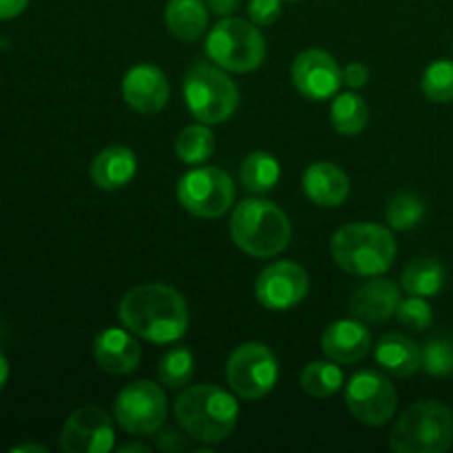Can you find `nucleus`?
<instances>
[{
	"instance_id": "c9c22d12",
	"label": "nucleus",
	"mask_w": 453,
	"mask_h": 453,
	"mask_svg": "<svg viewBox=\"0 0 453 453\" xmlns=\"http://www.w3.org/2000/svg\"><path fill=\"white\" fill-rule=\"evenodd\" d=\"M29 0H0V20L18 18L27 9Z\"/></svg>"
},
{
	"instance_id": "473e14b6",
	"label": "nucleus",
	"mask_w": 453,
	"mask_h": 453,
	"mask_svg": "<svg viewBox=\"0 0 453 453\" xmlns=\"http://www.w3.org/2000/svg\"><path fill=\"white\" fill-rule=\"evenodd\" d=\"M248 16L257 27L274 25L281 16V0H250Z\"/></svg>"
},
{
	"instance_id": "a878e982",
	"label": "nucleus",
	"mask_w": 453,
	"mask_h": 453,
	"mask_svg": "<svg viewBox=\"0 0 453 453\" xmlns=\"http://www.w3.org/2000/svg\"><path fill=\"white\" fill-rule=\"evenodd\" d=\"M175 153L184 164H203L215 153V137L208 124H190L181 128L175 140Z\"/></svg>"
},
{
	"instance_id": "f8f14e48",
	"label": "nucleus",
	"mask_w": 453,
	"mask_h": 453,
	"mask_svg": "<svg viewBox=\"0 0 453 453\" xmlns=\"http://www.w3.org/2000/svg\"><path fill=\"white\" fill-rule=\"evenodd\" d=\"M310 277L295 261H274L265 265L255 283V296L265 310L286 312L308 296Z\"/></svg>"
},
{
	"instance_id": "7c9ffc66",
	"label": "nucleus",
	"mask_w": 453,
	"mask_h": 453,
	"mask_svg": "<svg viewBox=\"0 0 453 453\" xmlns=\"http://www.w3.org/2000/svg\"><path fill=\"white\" fill-rule=\"evenodd\" d=\"M423 370L429 376H449L453 374V341L447 336L432 339L423 348Z\"/></svg>"
},
{
	"instance_id": "412c9836",
	"label": "nucleus",
	"mask_w": 453,
	"mask_h": 453,
	"mask_svg": "<svg viewBox=\"0 0 453 453\" xmlns=\"http://www.w3.org/2000/svg\"><path fill=\"white\" fill-rule=\"evenodd\" d=\"M137 157L127 146L100 150L91 164V180L102 190H119L135 177Z\"/></svg>"
},
{
	"instance_id": "f03ea898",
	"label": "nucleus",
	"mask_w": 453,
	"mask_h": 453,
	"mask_svg": "<svg viewBox=\"0 0 453 453\" xmlns=\"http://www.w3.org/2000/svg\"><path fill=\"white\" fill-rule=\"evenodd\" d=\"M175 418L193 441L219 445L237 427L239 405L234 396L217 385H193L177 396Z\"/></svg>"
},
{
	"instance_id": "cd10ccee",
	"label": "nucleus",
	"mask_w": 453,
	"mask_h": 453,
	"mask_svg": "<svg viewBox=\"0 0 453 453\" xmlns=\"http://www.w3.org/2000/svg\"><path fill=\"white\" fill-rule=\"evenodd\" d=\"M195 374V358L188 348H171L157 365V379L166 389H181Z\"/></svg>"
},
{
	"instance_id": "9b49d317",
	"label": "nucleus",
	"mask_w": 453,
	"mask_h": 453,
	"mask_svg": "<svg viewBox=\"0 0 453 453\" xmlns=\"http://www.w3.org/2000/svg\"><path fill=\"white\" fill-rule=\"evenodd\" d=\"M396 389L388 376L376 370H361L345 388V405L354 418L370 427L389 423L396 414Z\"/></svg>"
},
{
	"instance_id": "4c0bfd02",
	"label": "nucleus",
	"mask_w": 453,
	"mask_h": 453,
	"mask_svg": "<svg viewBox=\"0 0 453 453\" xmlns=\"http://www.w3.org/2000/svg\"><path fill=\"white\" fill-rule=\"evenodd\" d=\"M7 380H9V361H7V357L3 354V349H0V392L4 389Z\"/></svg>"
},
{
	"instance_id": "f3484780",
	"label": "nucleus",
	"mask_w": 453,
	"mask_h": 453,
	"mask_svg": "<svg viewBox=\"0 0 453 453\" xmlns=\"http://www.w3.org/2000/svg\"><path fill=\"white\" fill-rule=\"evenodd\" d=\"M401 301V290L392 279L374 277L354 290L352 299H349V310L358 321L383 323L396 317Z\"/></svg>"
},
{
	"instance_id": "6e6552de",
	"label": "nucleus",
	"mask_w": 453,
	"mask_h": 453,
	"mask_svg": "<svg viewBox=\"0 0 453 453\" xmlns=\"http://www.w3.org/2000/svg\"><path fill=\"white\" fill-rule=\"evenodd\" d=\"M279 379V363L265 343H243L234 348L226 363V380L243 401H261L274 389Z\"/></svg>"
},
{
	"instance_id": "a211bd4d",
	"label": "nucleus",
	"mask_w": 453,
	"mask_h": 453,
	"mask_svg": "<svg viewBox=\"0 0 453 453\" xmlns=\"http://www.w3.org/2000/svg\"><path fill=\"white\" fill-rule=\"evenodd\" d=\"M321 348L330 361L341 363V365L358 363L370 354L372 332L367 330L365 323L341 319L326 327Z\"/></svg>"
},
{
	"instance_id": "ea45409f",
	"label": "nucleus",
	"mask_w": 453,
	"mask_h": 453,
	"mask_svg": "<svg viewBox=\"0 0 453 453\" xmlns=\"http://www.w3.org/2000/svg\"><path fill=\"white\" fill-rule=\"evenodd\" d=\"M128 451H142V453H150V447L144 445V442H128V445L119 447V453H128Z\"/></svg>"
},
{
	"instance_id": "2eb2a0df",
	"label": "nucleus",
	"mask_w": 453,
	"mask_h": 453,
	"mask_svg": "<svg viewBox=\"0 0 453 453\" xmlns=\"http://www.w3.org/2000/svg\"><path fill=\"white\" fill-rule=\"evenodd\" d=\"M122 96L137 113H159L171 100V84L157 66L135 65L124 75Z\"/></svg>"
},
{
	"instance_id": "2f4dec72",
	"label": "nucleus",
	"mask_w": 453,
	"mask_h": 453,
	"mask_svg": "<svg viewBox=\"0 0 453 453\" xmlns=\"http://www.w3.org/2000/svg\"><path fill=\"white\" fill-rule=\"evenodd\" d=\"M396 319L401 326L410 327V330L414 332H423L427 330L434 321L432 305L425 301V296H410V299L398 303Z\"/></svg>"
},
{
	"instance_id": "f704fd0d",
	"label": "nucleus",
	"mask_w": 453,
	"mask_h": 453,
	"mask_svg": "<svg viewBox=\"0 0 453 453\" xmlns=\"http://www.w3.org/2000/svg\"><path fill=\"white\" fill-rule=\"evenodd\" d=\"M367 80H370V69H367L363 62H352V65L345 66L343 71V82L348 84L349 88H363L367 84Z\"/></svg>"
},
{
	"instance_id": "423d86ee",
	"label": "nucleus",
	"mask_w": 453,
	"mask_h": 453,
	"mask_svg": "<svg viewBox=\"0 0 453 453\" xmlns=\"http://www.w3.org/2000/svg\"><path fill=\"white\" fill-rule=\"evenodd\" d=\"M184 102L197 122L224 124L237 111L239 88L226 69L199 62L184 78Z\"/></svg>"
},
{
	"instance_id": "aec40b11",
	"label": "nucleus",
	"mask_w": 453,
	"mask_h": 453,
	"mask_svg": "<svg viewBox=\"0 0 453 453\" xmlns=\"http://www.w3.org/2000/svg\"><path fill=\"white\" fill-rule=\"evenodd\" d=\"M376 363L394 376H411L423 370V349L414 339L398 332L380 336L376 345Z\"/></svg>"
},
{
	"instance_id": "9d476101",
	"label": "nucleus",
	"mask_w": 453,
	"mask_h": 453,
	"mask_svg": "<svg viewBox=\"0 0 453 453\" xmlns=\"http://www.w3.org/2000/svg\"><path fill=\"white\" fill-rule=\"evenodd\" d=\"M168 414V398L153 380L128 383L113 405L115 423L131 436H153Z\"/></svg>"
},
{
	"instance_id": "20e7f679",
	"label": "nucleus",
	"mask_w": 453,
	"mask_h": 453,
	"mask_svg": "<svg viewBox=\"0 0 453 453\" xmlns=\"http://www.w3.org/2000/svg\"><path fill=\"white\" fill-rule=\"evenodd\" d=\"M230 237L246 255L273 259L290 246L292 226L277 203L264 197H250L233 211Z\"/></svg>"
},
{
	"instance_id": "ddd939ff",
	"label": "nucleus",
	"mask_w": 453,
	"mask_h": 453,
	"mask_svg": "<svg viewBox=\"0 0 453 453\" xmlns=\"http://www.w3.org/2000/svg\"><path fill=\"white\" fill-rule=\"evenodd\" d=\"M113 445V420L97 405L80 407L62 425L60 449L65 453H109Z\"/></svg>"
},
{
	"instance_id": "f257e3e1",
	"label": "nucleus",
	"mask_w": 453,
	"mask_h": 453,
	"mask_svg": "<svg viewBox=\"0 0 453 453\" xmlns=\"http://www.w3.org/2000/svg\"><path fill=\"white\" fill-rule=\"evenodd\" d=\"M118 317L128 332L149 343H175L188 330V303L166 283H144L124 295Z\"/></svg>"
},
{
	"instance_id": "c85d7f7f",
	"label": "nucleus",
	"mask_w": 453,
	"mask_h": 453,
	"mask_svg": "<svg viewBox=\"0 0 453 453\" xmlns=\"http://www.w3.org/2000/svg\"><path fill=\"white\" fill-rule=\"evenodd\" d=\"M425 212L427 208L423 199L416 197L414 193H398L389 199L385 217L394 230H414L425 219Z\"/></svg>"
},
{
	"instance_id": "5701e85b",
	"label": "nucleus",
	"mask_w": 453,
	"mask_h": 453,
	"mask_svg": "<svg viewBox=\"0 0 453 453\" xmlns=\"http://www.w3.org/2000/svg\"><path fill=\"white\" fill-rule=\"evenodd\" d=\"M447 270L436 257H418L410 261L401 274V286L411 296H436L445 288Z\"/></svg>"
},
{
	"instance_id": "bb28decb",
	"label": "nucleus",
	"mask_w": 453,
	"mask_h": 453,
	"mask_svg": "<svg viewBox=\"0 0 453 453\" xmlns=\"http://www.w3.org/2000/svg\"><path fill=\"white\" fill-rule=\"evenodd\" d=\"M343 388V372L334 361H312L301 370V389L314 398H330Z\"/></svg>"
},
{
	"instance_id": "4be33fe9",
	"label": "nucleus",
	"mask_w": 453,
	"mask_h": 453,
	"mask_svg": "<svg viewBox=\"0 0 453 453\" xmlns=\"http://www.w3.org/2000/svg\"><path fill=\"white\" fill-rule=\"evenodd\" d=\"M166 27L181 42H195L208 27V4L203 0H168Z\"/></svg>"
},
{
	"instance_id": "58836bf2",
	"label": "nucleus",
	"mask_w": 453,
	"mask_h": 453,
	"mask_svg": "<svg viewBox=\"0 0 453 453\" xmlns=\"http://www.w3.org/2000/svg\"><path fill=\"white\" fill-rule=\"evenodd\" d=\"M25 451H35V453H47V447L35 445V442H25V445L12 447V453H25Z\"/></svg>"
},
{
	"instance_id": "72a5a7b5",
	"label": "nucleus",
	"mask_w": 453,
	"mask_h": 453,
	"mask_svg": "<svg viewBox=\"0 0 453 453\" xmlns=\"http://www.w3.org/2000/svg\"><path fill=\"white\" fill-rule=\"evenodd\" d=\"M153 442L155 447L164 453H181L188 449V441H186L184 434L177 432V429L173 427H166V429L159 427L157 432H155Z\"/></svg>"
},
{
	"instance_id": "dca6fc26",
	"label": "nucleus",
	"mask_w": 453,
	"mask_h": 453,
	"mask_svg": "<svg viewBox=\"0 0 453 453\" xmlns=\"http://www.w3.org/2000/svg\"><path fill=\"white\" fill-rule=\"evenodd\" d=\"M93 354H96L97 365L113 376H127L140 367L142 348L135 341L133 332L119 327H106L104 332L96 336L93 343Z\"/></svg>"
},
{
	"instance_id": "b1692460",
	"label": "nucleus",
	"mask_w": 453,
	"mask_h": 453,
	"mask_svg": "<svg viewBox=\"0 0 453 453\" xmlns=\"http://www.w3.org/2000/svg\"><path fill=\"white\" fill-rule=\"evenodd\" d=\"M281 180V166L268 150H255L242 164V184L255 195H265Z\"/></svg>"
},
{
	"instance_id": "7ed1b4c3",
	"label": "nucleus",
	"mask_w": 453,
	"mask_h": 453,
	"mask_svg": "<svg viewBox=\"0 0 453 453\" xmlns=\"http://www.w3.org/2000/svg\"><path fill=\"white\" fill-rule=\"evenodd\" d=\"M396 250L392 230L370 221L343 226L330 242L334 264L352 277H380L392 268Z\"/></svg>"
},
{
	"instance_id": "1a4fd4ad",
	"label": "nucleus",
	"mask_w": 453,
	"mask_h": 453,
	"mask_svg": "<svg viewBox=\"0 0 453 453\" xmlns=\"http://www.w3.org/2000/svg\"><path fill=\"white\" fill-rule=\"evenodd\" d=\"M177 199L193 217L217 219L233 208L234 184L221 168L199 166L181 177L177 184Z\"/></svg>"
},
{
	"instance_id": "393cba45",
	"label": "nucleus",
	"mask_w": 453,
	"mask_h": 453,
	"mask_svg": "<svg viewBox=\"0 0 453 453\" xmlns=\"http://www.w3.org/2000/svg\"><path fill=\"white\" fill-rule=\"evenodd\" d=\"M332 127L341 133V135H358L363 128L370 122V106L363 100L358 93L348 91L341 93L330 109Z\"/></svg>"
},
{
	"instance_id": "0eeeda50",
	"label": "nucleus",
	"mask_w": 453,
	"mask_h": 453,
	"mask_svg": "<svg viewBox=\"0 0 453 453\" xmlns=\"http://www.w3.org/2000/svg\"><path fill=\"white\" fill-rule=\"evenodd\" d=\"M206 53L217 66L233 73H250L265 60V38L255 22L224 18L206 38Z\"/></svg>"
},
{
	"instance_id": "4468645a",
	"label": "nucleus",
	"mask_w": 453,
	"mask_h": 453,
	"mask_svg": "<svg viewBox=\"0 0 453 453\" xmlns=\"http://www.w3.org/2000/svg\"><path fill=\"white\" fill-rule=\"evenodd\" d=\"M292 84L308 100H330L343 84V71L323 49H305L292 62Z\"/></svg>"
},
{
	"instance_id": "6ab92c4d",
	"label": "nucleus",
	"mask_w": 453,
	"mask_h": 453,
	"mask_svg": "<svg viewBox=\"0 0 453 453\" xmlns=\"http://www.w3.org/2000/svg\"><path fill=\"white\" fill-rule=\"evenodd\" d=\"M349 177L332 162L310 164L303 173V190L312 203L321 208L343 206L349 197Z\"/></svg>"
},
{
	"instance_id": "39448f33",
	"label": "nucleus",
	"mask_w": 453,
	"mask_h": 453,
	"mask_svg": "<svg viewBox=\"0 0 453 453\" xmlns=\"http://www.w3.org/2000/svg\"><path fill=\"white\" fill-rule=\"evenodd\" d=\"M453 445V411L438 401H418L403 411L389 434L396 453H442Z\"/></svg>"
},
{
	"instance_id": "c756f323",
	"label": "nucleus",
	"mask_w": 453,
	"mask_h": 453,
	"mask_svg": "<svg viewBox=\"0 0 453 453\" xmlns=\"http://www.w3.org/2000/svg\"><path fill=\"white\" fill-rule=\"evenodd\" d=\"M423 93L432 102L447 104L453 100V60H436L425 69L420 80Z\"/></svg>"
},
{
	"instance_id": "e433bc0d",
	"label": "nucleus",
	"mask_w": 453,
	"mask_h": 453,
	"mask_svg": "<svg viewBox=\"0 0 453 453\" xmlns=\"http://www.w3.org/2000/svg\"><path fill=\"white\" fill-rule=\"evenodd\" d=\"M206 4L217 16H230L239 7V0H206Z\"/></svg>"
}]
</instances>
